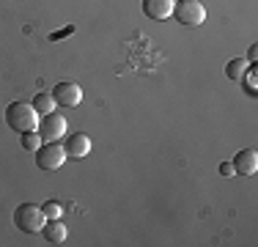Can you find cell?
Segmentation results:
<instances>
[{"label":"cell","instance_id":"5bb4252c","mask_svg":"<svg viewBox=\"0 0 258 247\" xmlns=\"http://www.w3.org/2000/svg\"><path fill=\"white\" fill-rule=\"evenodd\" d=\"M41 212H44V217H47V220H60L63 209H60V203L50 201V203H44V206H41Z\"/></svg>","mask_w":258,"mask_h":247},{"label":"cell","instance_id":"277c9868","mask_svg":"<svg viewBox=\"0 0 258 247\" xmlns=\"http://www.w3.org/2000/svg\"><path fill=\"white\" fill-rule=\"evenodd\" d=\"M66 162V148L55 140V143H41L36 151V165L41 170H58Z\"/></svg>","mask_w":258,"mask_h":247},{"label":"cell","instance_id":"ac0fdd59","mask_svg":"<svg viewBox=\"0 0 258 247\" xmlns=\"http://www.w3.org/2000/svg\"><path fill=\"white\" fill-rule=\"evenodd\" d=\"M66 33H72V28H66V30H60V33H52V36H50V39L55 41V39H60V36H66Z\"/></svg>","mask_w":258,"mask_h":247},{"label":"cell","instance_id":"2e32d148","mask_svg":"<svg viewBox=\"0 0 258 247\" xmlns=\"http://www.w3.org/2000/svg\"><path fill=\"white\" fill-rule=\"evenodd\" d=\"M220 173H223V176H236V170H233L231 162H220Z\"/></svg>","mask_w":258,"mask_h":247},{"label":"cell","instance_id":"9c48e42d","mask_svg":"<svg viewBox=\"0 0 258 247\" xmlns=\"http://www.w3.org/2000/svg\"><path fill=\"white\" fill-rule=\"evenodd\" d=\"M143 14L149 20H168L173 17V0H143Z\"/></svg>","mask_w":258,"mask_h":247},{"label":"cell","instance_id":"8992f818","mask_svg":"<svg viewBox=\"0 0 258 247\" xmlns=\"http://www.w3.org/2000/svg\"><path fill=\"white\" fill-rule=\"evenodd\" d=\"M52 99H55L58 107L72 110V107H77V104L83 102V88H80L77 83H58L52 88Z\"/></svg>","mask_w":258,"mask_h":247},{"label":"cell","instance_id":"5b68a950","mask_svg":"<svg viewBox=\"0 0 258 247\" xmlns=\"http://www.w3.org/2000/svg\"><path fill=\"white\" fill-rule=\"evenodd\" d=\"M36 132L41 135L44 143H55V140L66 138V118L58 113H47V115H39V127Z\"/></svg>","mask_w":258,"mask_h":247},{"label":"cell","instance_id":"9a60e30c","mask_svg":"<svg viewBox=\"0 0 258 247\" xmlns=\"http://www.w3.org/2000/svg\"><path fill=\"white\" fill-rule=\"evenodd\" d=\"M242 83L247 85V91H250V94H255V88H258V85H255V64H253V66H247V72H244Z\"/></svg>","mask_w":258,"mask_h":247},{"label":"cell","instance_id":"3957f363","mask_svg":"<svg viewBox=\"0 0 258 247\" xmlns=\"http://www.w3.org/2000/svg\"><path fill=\"white\" fill-rule=\"evenodd\" d=\"M173 14H176V22L187 25V28H198V25L206 22V9L198 0H176Z\"/></svg>","mask_w":258,"mask_h":247},{"label":"cell","instance_id":"6da1fadb","mask_svg":"<svg viewBox=\"0 0 258 247\" xmlns=\"http://www.w3.org/2000/svg\"><path fill=\"white\" fill-rule=\"evenodd\" d=\"M6 124H9V129L17 132V135L33 132V129L39 127V113L33 110V104L11 102L9 107H6Z\"/></svg>","mask_w":258,"mask_h":247},{"label":"cell","instance_id":"e0dca14e","mask_svg":"<svg viewBox=\"0 0 258 247\" xmlns=\"http://www.w3.org/2000/svg\"><path fill=\"white\" fill-rule=\"evenodd\" d=\"M247 58H250V64H255V58H258V49H255V47H250V52H247Z\"/></svg>","mask_w":258,"mask_h":247},{"label":"cell","instance_id":"8fae6325","mask_svg":"<svg viewBox=\"0 0 258 247\" xmlns=\"http://www.w3.org/2000/svg\"><path fill=\"white\" fill-rule=\"evenodd\" d=\"M30 104H33V110L39 115H47V113H52V110L58 107V104H55V99H52V94H36Z\"/></svg>","mask_w":258,"mask_h":247},{"label":"cell","instance_id":"52a82bcc","mask_svg":"<svg viewBox=\"0 0 258 247\" xmlns=\"http://www.w3.org/2000/svg\"><path fill=\"white\" fill-rule=\"evenodd\" d=\"M231 165H233V170L242 173V176H253L258 170V151L255 148H242V151L233 154Z\"/></svg>","mask_w":258,"mask_h":247},{"label":"cell","instance_id":"4fadbf2b","mask_svg":"<svg viewBox=\"0 0 258 247\" xmlns=\"http://www.w3.org/2000/svg\"><path fill=\"white\" fill-rule=\"evenodd\" d=\"M20 140H22V148H25V151H39V146L41 143H44V140H41V135L39 132H36V129H33V132H25V135H20Z\"/></svg>","mask_w":258,"mask_h":247},{"label":"cell","instance_id":"30bf717a","mask_svg":"<svg viewBox=\"0 0 258 247\" xmlns=\"http://www.w3.org/2000/svg\"><path fill=\"white\" fill-rule=\"evenodd\" d=\"M41 233H44V239L50 244H60V242H66V225L60 220H47L44 222V228H41Z\"/></svg>","mask_w":258,"mask_h":247},{"label":"cell","instance_id":"7a4b0ae2","mask_svg":"<svg viewBox=\"0 0 258 247\" xmlns=\"http://www.w3.org/2000/svg\"><path fill=\"white\" fill-rule=\"evenodd\" d=\"M44 212H41V206H36V203H22V206L14 209V225L20 228L22 233H41V228H44Z\"/></svg>","mask_w":258,"mask_h":247},{"label":"cell","instance_id":"ba28073f","mask_svg":"<svg viewBox=\"0 0 258 247\" xmlns=\"http://www.w3.org/2000/svg\"><path fill=\"white\" fill-rule=\"evenodd\" d=\"M66 157H75V159H83V157H88L91 154V138L88 135H83V132H72L69 138H66Z\"/></svg>","mask_w":258,"mask_h":247},{"label":"cell","instance_id":"d6986e66","mask_svg":"<svg viewBox=\"0 0 258 247\" xmlns=\"http://www.w3.org/2000/svg\"><path fill=\"white\" fill-rule=\"evenodd\" d=\"M173 3H176V0H173Z\"/></svg>","mask_w":258,"mask_h":247},{"label":"cell","instance_id":"7c38bea8","mask_svg":"<svg viewBox=\"0 0 258 247\" xmlns=\"http://www.w3.org/2000/svg\"><path fill=\"white\" fill-rule=\"evenodd\" d=\"M244 72H247V64H244L242 58H233V60H228V66H225V77L233 80V83H242Z\"/></svg>","mask_w":258,"mask_h":247}]
</instances>
